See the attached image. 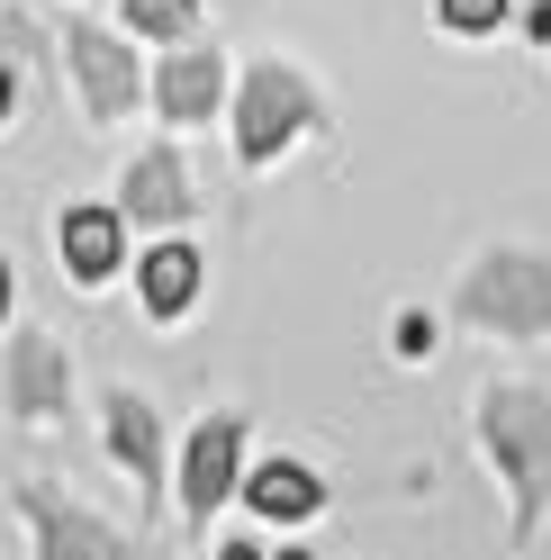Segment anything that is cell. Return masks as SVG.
I'll list each match as a JSON object with an SVG mask.
<instances>
[{
	"mask_svg": "<svg viewBox=\"0 0 551 560\" xmlns=\"http://www.w3.org/2000/svg\"><path fill=\"white\" fill-rule=\"evenodd\" d=\"M245 506L271 515V524H298V515L326 506V479L307 462H262V470H245Z\"/></svg>",
	"mask_w": 551,
	"mask_h": 560,
	"instance_id": "obj_10",
	"label": "cell"
},
{
	"mask_svg": "<svg viewBox=\"0 0 551 560\" xmlns=\"http://www.w3.org/2000/svg\"><path fill=\"white\" fill-rule=\"evenodd\" d=\"M235 488H245V425H235V416H209V425L190 434V462H181V506L209 515Z\"/></svg>",
	"mask_w": 551,
	"mask_h": 560,
	"instance_id": "obj_5",
	"label": "cell"
},
{
	"mask_svg": "<svg viewBox=\"0 0 551 560\" xmlns=\"http://www.w3.org/2000/svg\"><path fill=\"white\" fill-rule=\"evenodd\" d=\"M0 118H10V63H0Z\"/></svg>",
	"mask_w": 551,
	"mask_h": 560,
	"instance_id": "obj_19",
	"label": "cell"
},
{
	"mask_svg": "<svg viewBox=\"0 0 551 560\" xmlns=\"http://www.w3.org/2000/svg\"><path fill=\"white\" fill-rule=\"evenodd\" d=\"M497 19H506V0H443V27H461V37H479Z\"/></svg>",
	"mask_w": 551,
	"mask_h": 560,
	"instance_id": "obj_15",
	"label": "cell"
},
{
	"mask_svg": "<svg viewBox=\"0 0 551 560\" xmlns=\"http://www.w3.org/2000/svg\"><path fill=\"white\" fill-rule=\"evenodd\" d=\"M0 389H10V407L37 425V416L63 407V389H73V362H63V343L55 335H19L10 343V362H0Z\"/></svg>",
	"mask_w": 551,
	"mask_h": 560,
	"instance_id": "obj_7",
	"label": "cell"
},
{
	"mask_svg": "<svg viewBox=\"0 0 551 560\" xmlns=\"http://www.w3.org/2000/svg\"><path fill=\"white\" fill-rule=\"evenodd\" d=\"M0 317H10V262H0Z\"/></svg>",
	"mask_w": 551,
	"mask_h": 560,
	"instance_id": "obj_18",
	"label": "cell"
},
{
	"mask_svg": "<svg viewBox=\"0 0 551 560\" xmlns=\"http://www.w3.org/2000/svg\"><path fill=\"white\" fill-rule=\"evenodd\" d=\"M218 560H262V551H254V542H226V551H218Z\"/></svg>",
	"mask_w": 551,
	"mask_h": 560,
	"instance_id": "obj_17",
	"label": "cell"
},
{
	"mask_svg": "<svg viewBox=\"0 0 551 560\" xmlns=\"http://www.w3.org/2000/svg\"><path fill=\"white\" fill-rule=\"evenodd\" d=\"M118 218H136V226L190 218V172H181V154H136V163H127V208H118Z\"/></svg>",
	"mask_w": 551,
	"mask_h": 560,
	"instance_id": "obj_9",
	"label": "cell"
},
{
	"mask_svg": "<svg viewBox=\"0 0 551 560\" xmlns=\"http://www.w3.org/2000/svg\"><path fill=\"white\" fill-rule=\"evenodd\" d=\"M109 452H118L136 479H163V434H154V407L136 398V389L109 398Z\"/></svg>",
	"mask_w": 551,
	"mask_h": 560,
	"instance_id": "obj_13",
	"label": "cell"
},
{
	"mask_svg": "<svg viewBox=\"0 0 551 560\" xmlns=\"http://www.w3.org/2000/svg\"><path fill=\"white\" fill-rule=\"evenodd\" d=\"M398 353H434V317H398Z\"/></svg>",
	"mask_w": 551,
	"mask_h": 560,
	"instance_id": "obj_16",
	"label": "cell"
},
{
	"mask_svg": "<svg viewBox=\"0 0 551 560\" xmlns=\"http://www.w3.org/2000/svg\"><path fill=\"white\" fill-rule=\"evenodd\" d=\"M489 443H497L506 470H525V515H534L542 470H551V416H542V398H525V389H489Z\"/></svg>",
	"mask_w": 551,
	"mask_h": 560,
	"instance_id": "obj_3",
	"label": "cell"
},
{
	"mask_svg": "<svg viewBox=\"0 0 551 560\" xmlns=\"http://www.w3.org/2000/svg\"><path fill=\"white\" fill-rule=\"evenodd\" d=\"M470 317H489V326H551V271L542 262H489L470 280Z\"/></svg>",
	"mask_w": 551,
	"mask_h": 560,
	"instance_id": "obj_6",
	"label": "cell"
},
{
	"mask_svg": "<svg viewBox=\"0 0 551 560\" xmlns=\"http://www.w3.org/2000/svg\"><path fill=\"white\" fill-rule=\"evenodd\" d=\"M136 290H145V317H181L199 299V254L190 244H154V254L136 262Z\"/></svg>",
	"mask_w": 551,
	"mask_h": 560,
	"instance_id": "obj_12",
	"label": "cell"
},
{
	"mask_svg": "<svg viewBox=\"0 0 551 560\" xmlns=\"http://www.w3.org/2000/svg\"><path fill=\"white\" fill-rule=\"evenodd\" d=\"M63 55H73V82H82V100H91V118H127V109H136L145 73H136V55L109 37V27H73Z\"/></svg>",
	"mask_w": 551,
	"mask_h": 560,
	"instance_id": "obj_4",
	"label": "cell"
},
{
	"mask_svg": "<svg viewBox=\"0 0 551 560\" xmlns=\"http://www.w3.org/2000/svg\"><path fill=\"white\" fill-rule=\"evenodd\" d=\"M281 560H307V551H281Z\"/></svg>",
	"mask_w": 551,
	"mask_h": 560,
	"instance_id": "obj_20",
	"label": "cell"
},
{
	"mask_svg": "<svg viewBox=\"0 0 551 560\" xmlns=\"http://www.w3.org/2000/svg\"><path fill=\"white\" fill-rule=\"evenodd\" d=\"M19 515L37 524V560H136L118 524L63 506V498H46V488H19Z\"/></svg>",
	"mask_w": 551,
	"mask_h": 560,
	"instance_id": "obj_2",
	"label": "cell"
},
{
	"mask_svg": "<svg viewBox=\"0 0 551 560\" xmlns=\"http://www.w3.org/2000/svg\"><path fill=\"white\" fill-rule=\"evenodd\" d=\"M118 235H127L118 208H63V262H73V280H109L118 271Z\"/></svg>",
	"mask_w": 551,
	"mask_h": 560,
	"instance_id": "obj_11",
	"label": "cell"
},
{
	"mask_svg": "<svg viewBox=\"0 0 551 560\" xmlns=\"http://www.w3.org/2000/svg\"><path fill=\"white\" fill-rule=\"evenodd\" d=\"M199 0H127V27L136 37H190Z\"/></svg>",
	"mask_w": 551,
	"mask_h": 560,
	"instance_id": "obj_14",
	"label": "cell"
},
{
	"mask_svg": "<svg viewBox=\"0 0 551 560\" xmlns=\"http://www.w3.org/2000/svg\"><path fill=\"white\" fill-rule=\"evenodd\" d=\"M218 100H226V55H218V46H172V55H163V73H154V109H163V118L199 127Z\"/></svg>",
	"mask_w": 551,
	"mask_h": 560,
	"instance_id": "obj_8",
	"label": "cell"
},
{
	"mask_svg": "<svg viewBox=\"0 0 551 560\" xmlns=\"http://www.w3.org/2000/svg\"><path fill=\"white\" fill-rule=\"evenodd\" d=\"M307 118H317L307 82L281 73V63H254V73H245V100H235V154H245V163H271Z\"/></svg>",
	"mask_w": 551,
	"mask_h": 560,
	"instance_id": "obj_1",
	"label": "cell"
}]
</instances>
